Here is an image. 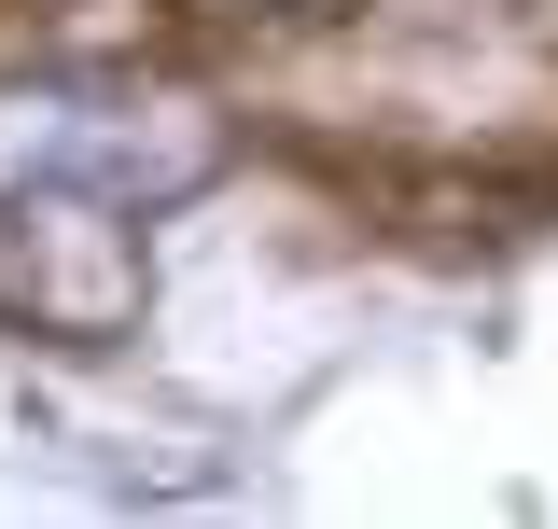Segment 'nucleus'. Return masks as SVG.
Segmentation results:
<instances>
[{
  "label": "nucleus",
  "mask_w": 558,
  "mask_h": 529,
  "mask_svg": "<svg viewBox=\"0 0 558 529\" xmlns=\"http://www.w3.org/2000/svg\"><path fill=\"white\" fill-rule=\"evenodd\" d=\"M223 112L154 84V70H98V57H57V70H14L0 84V209L14 196H98V209H182L223 182Z\"/></svg>",
  "instance_id": "nucleus-1"
},
{
  "label": "nucleus",
  "mask_w": 558,
  "mask_h": 529,
  "mask_svg": "<svg viewBox=\"0 0 558 529\" xmlns=\"http://www.w3.org/2000/svg\"><path fill=\"white\" fill-rule=\"evenodd\" d=\"M0 321L57 334V348L140 334V237L98 223V196H14L0 209Z\"/></svg>",
  "instance_id": "nucleus-2"
},
{
  "label": "nucleus",
  "mask_w": 558,
  "mask_h": 529,
  "mask_svg": "<svg viewBox=\"0 0 558 529\" xmlns=\"http://www.w3.org/2000/svg\"><path fill=\"white\" fill-rule=\"evenodd\" d=\"M196 28H266V14H307V0H182Z\"/></svg>",
  "instance_id": "nucleus-3"
}]
</instances>
